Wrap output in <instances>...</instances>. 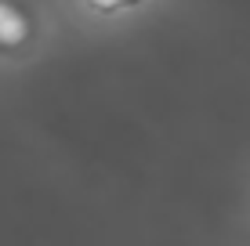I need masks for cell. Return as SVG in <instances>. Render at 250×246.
Listing matches in <instances>:
<instances>
[{
    "label": "cell",
    "mask_w": 250,
    "mask_h": 246,
    "mask_svg": "<svg viewBox=\"0 0 250 246\" xmlns=\"http://www.w3.org/2000/svg\"><path fill=\"white\" fill-rule=\"evenodd\" d=\"M33 40V15L15 0H0V55H15Z\"/></svg>",
    "instance_id": "1"
},
{
    "label": "cell",
    "mask_w": 250,
    "mask_h": 246,
    "mask_svg": "<svg viewBox=\"0 0 250 246\" xmlns=\"http://www.w3.org/2000/svg\"><path fill=\"white\" fill-rule=\"evenodd\" d=\"M83 4L98 15H116V11H127V7H138L142 0H83Z\"/></svg>",
    "instance_id": "2"
}]
</instances>
